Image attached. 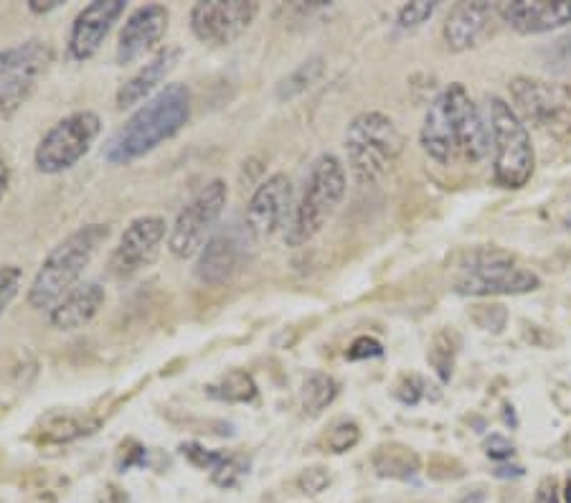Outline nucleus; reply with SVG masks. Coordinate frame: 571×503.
I'll return each mask as SVG.
<instances>
[{
  "instance_id": "nucleus-1",
  "label": "nucleus",
  "mask_w": 571,
  "mask_h": 503,
  "mask_svg": "<svg viewBox=\"0 0 571 503\" xmlns=\"http://www.w3.org/2000/svg\"><path fill=\"white\" fill-rule=\"evenodd\" d=\"M191 89L181 82L165 84L148 102L125 120L120 130L107 140L105 161L112 166H130L143 155L153 153L165 140L176 138L191 120Z\"/></svg>"
},
{
  "instance_id": "nucleus-2",
  "label": "nucleus",
  "mask_w": 571,
  "mask_h": 503,
  "mask_svg": "<svg viewBox=\"0 0 571 503\" xmlns=\"http://www.w3.org/2000/svg\"><path fill=\"white\" fill-rule=\"evenodd\" d=\"M110 239V224H87L61 239L41 262L39 272L28 285V305L33 310H51L69 290L79 285V277L92 265L99 247Z\"/></svg>"
},
{
  "instance_id": "nucleus-3",
  "label": "nucleus",
  "mask_w": 571,
  "mask_h": 503,
  "mask_svg": "<svg viewBox=\"0 0 571 503\" xmlns=\"http://www.w3.org/2000/svg\"><path fill=\"white\" fill-rule=\"evenodd\" d=\"M346 188L348 178L341 158L333 153L318 155L313 166H310L302 196L295 206L290 227H287V244L302 247V244H308L310 239L318 237L325 224L333 219L338 206H341Z\"/></svg>"
},
{
  "instance_id": "nucleus-4",
  "label": "nucleus",
  "mask_w": 571,
  "mask_h": 503,
  "mask_svg": "<svg viewBox=\"0 0 571 503\" xmlns=\"http://www.w3.org/2000/svg\"><path fill=\"white\" fill-rule=\"evenodd\" d=\"M488 128L493 140V178L500 188L518 191L526 186L536 168V150L526 122L498 94H488Z\"/></svg>"
},
{
  "instance_id": "nucleus-5",
  "label": "nucleus",
  "mask_w": 571,
  "mask_h": 503,
  "mask_svg": "<svg viewBox=\"0 0 571 503\" xmlns=\"http://www.w3.org/2000/svg\"><path fill=\"white\" fill-rule=\"evenodd\" d=\"M346 153L353 176L361 183H376L396 166L404 153V135L396 122L379 110H366L346 130Z\"/></svg>"
},
{
  "instance_id": "nucleus-6",
  "label": "nucleus",
  "mask_w": 571,
  "mask_h": 503,
  "mask_svg": "<svg viewBox=\"0 0 571 503\" xmlns=\"http://www.w3.org/2000/svg\"><path fill=\"white\" fill-rule=\"evenodd\" d=\"M541 288L536 272L518 265L500 249L483 247L467 252L455 280V293L470 298H495V295H526Z\"/></svg>"
},
{
  "instance_id": "nucleus-7",
  "label": "nucleus",
  "mask_w": 571,
  "mask_h": 503,
  "mask_svg": "<svg viewBox=\"0 0 571 503\" xmlns=\"http://www.w3.org/2000/svg\"><path fill=\"white\" fill-rule=\"evenodd\" d=\"M102 133V120L97 112L79 110L72 115L61 117L56 125H51L44 138L36 145L33 163L46 176H56L77 166L84 155L92 150Z\"/></svg>"
},
{
  "instance_id": "nucleus-8",
  "label": "nucleus",
  "mask_w": 571,
  "mask_h": 503,
  "mask_svg": "<svg viewBox=\"0 0 571 503\" xmlns=\"http://www.w3.org/2000/svg\"><path fill=\"white\" fill-rule=\"evenodd\" d=\"M226 201H229V186L221 178L206 183L181 211L168 232V249L176 260H193L204 249L216 224L224 216Z\"/></svg>"
},
{
  "instance_id": "nucleus-9",
  "label": "nucleus",
  "mask_w": 571,
  "mask_h": 503,
  "mask_svg": "<svg viewBox=\"0 0 571 503\" xmlns=\"http://www.w3.org/2000/svg\"><path fill=\"white\" fill-rule=\"evenodd\" d=\"M513 110L523 122H531L544 133L566 138L571 135V87L536 77L511 79Z\"/></svg>"
},
{
  "instance_id": "nucleus-10",
  "label": "nucleus",
  "mask_w": 571,
  "mask_h": 503,
  "mask_svg": "<svg viewBox=\"0 0 571 503\" xmlns=\"http://www.w3.org/2000/svg\"><path fill=\"white\" fill-rule=\"evenodd\" d=\"M51 64L54 49L41 39L0 49V117L13 115L31 97Z\"/></svg>"
},
{
  "instance_id": "nucleus-11",
  "label": "nucleus",
  "mask_w": 571,
  "mask_h": 503,
  "mask_svg": "<svg viewBox=\"0 0 571 503\" xmlns=\"http://www.w3.org/2000/svg\"><path fill=\"white\" fill-rule=\"evenodd\" d=\"M259 6L252 0H206L191 8V31L201 44L229 46L257 18Z\"/></svg>"
},
{
  "instance_id": "nucleus-12",
  "label": "nucleus",
  "mask_w": 571,
  "mask_h": 503,
  "mask_svg": "<svg viewBox=\"0 0 571 503\" xmlns=\"http://www.w3.org/2000/svg\"><path fill=\"white\" fill-rule=\"evenodd\" d=\"M168 224L163 216L145 214L132 219L122 232L120 244L110 257V272L115 277H132L153 265L160 252V244L168 237Z\"/></svg>"
},
{
  "instance_id": "nucleus-13",
  "label": "nucleus",
  "mask_w": 571,
  "mask_h": 503,
  "mask_svg": "<svg viewBox=\"0 0 571 503\" xmlns=\"http://www.w3.org/2000/svg\"><path fill=\"white\" fill-rule=\"evenodd\" d=\"M292 206H295L292 204V181L285 173H275L254 188L252 199L247 204V224L244 227L257 242L272 239L277 232L290 227V214H295Z\"/></svg>"
},
{
  "instance_id": "nucleus-14",
  "label": "nucleus",
  "mask_w": 571,
  "mask_h": 503,
  "mask_svg": "<svg viewBox=\"0 0 571 503\" xmlns=\"http://www.w3.org/2000/svg\"><path fill=\"white\" fill-rule=\"evenodd\" d=\"M168 21L171 13L160 3H150V6H140L127 16V21L120 28V39H117L115 61L120 67H130L153 54L163 41L165 31H168Z\"/></svg>"
},
{
  "instance_id": "nucleus-15",
  "label": "nucleus",
  "mask_w": 571,
  "mask_h": 503,
  "mask_svg": "<svg viewBox=\"0 0 571 503\" xmlns=\"http://www.w3.org/2000/svg\"><path fill=\"white\" fill-rule=\"evenodd\" d=\"M445 94L447 107H450L452 125H455V138H457V150H460V158L467 163H480L488 158L490 153V128L488 122L480 115L478 105L473 102L470 92L465 89V84L455 82L447 89H442Z\"/></svg>"
},
{
  "instance_id": "nucleus-16",
  "label": "nucleus",
  "mask_w": 571,
  "mask_h": 503,
  "mask_svg": "<svg viewBox=\"0 0 571 503\" xmlns=\"http://www.w3.org/2000/svg\"><path fill=\"white\" fill-rule=\"evenodd\" d=\"M247 237H252L247 227L239 229L237 224L216 229L196 257V267H193L196 280L204 285H224L226 280H231L247 255Z\"/></svg>"
},
{
  "instance_id": "nucleus-17",
  "label": "nucleus",
  "mask_w": 571,
  "mask_h": 503,
  "mask_svg": "<svg viewBox=\"0 0 571 503\" xmlns=\"http://www.w3.org/2000/svg\"><path fill=\"white\" fill-rule=\"evenodd\" d=\"M125 0H94L77 13L66 41V51L74 61H87L102 49L115 23L125 16Z\"/></svg>"
},
{
  "instance_id": "nucleus-18",
  "label": "nucleus",
  "mask_w": 571,
  "mask_h": 503,
  "mask_svg": "<svg viewBox=\"0 0 571 503\" xmlns=\"http://www.w3.org/2000/svg\"><path fill=\"white\" fill-rule=\"evenodd\" d=\"M495 13L523 36L549 34L571 23V0H508Z\"/></svg>"
},
{
  "instance_id": "nucleus-19",
  "label": "nucleus",
  "mask_w": 571,
  "mask_h": 503,
  "mask_svg": "<svg viewBox=\"0 0 571 503\" xmlns=\"http://www.w3.org/2000/svg\"><path fill=\"white\" fill-rule=\"evenodd\" d=\"M183 51L178 46H165L160 49L148 64L138 69V72L132 74L120 89H117V110L125 112V110H138L143 102H148L155 92H160V84L165 82V77L178 67V61H181Z\"/></svg>"
},
{
  "instance_id": "nucleus-20",
  "label": "nucleus",
  "mask_w": 571,
  "mask_h": 503,
  "mask_svg": "<svg viewBox=\"0 0 571 503\" xmlns=\"http://www.w3.org/2000/svg\"><path fill=\"white\" fill-rule=\"evenodd\" d=\"M107 293L99 282H79L77 288L69 290L54 308L49 310L51 328L61 333H72L89 326L97 313L105 308Z\"/></svg>"
},
{
  "instance_id": "nucleus-21",
  "label": "nucleus",
  "mask_w": 571,
  "mask_h": 503,
  "mask_svg": "<svg viewBox=\"0 0 571 503\" xmlns=\"http://www.w3.org/2000/svg\"><path fill=\"white\" fill-rule=\"evenodd\" d=\"M495 16L498 13L490 3H480V0L478 3H457L450 11V16H447L445 28H442L447 49L460 54V51L478 46L488 36L490 21Z\"/></svg>"
},
{
  "instance_id": "nucleus-22",
  "label": "nucleus",
  "mask_w": 571,
  "mask_h": 503,
  "mask_svg": "<svg viewBox=\"0 0 571 503\" xmlns=\"http://www.w3.org/2000/svg\"><path fill=\"white\" fill-rule=\"evenodd\" d=\"M419 143H422L424 153L440 166H450L452 161L460 158L455 138V125H452L450 107H447L445 94H437V100L429 105L427 115H424L422 130H419Z\"/></svg>"
},
{
  "instance_id": "nucleus-23",
  "label": "nucleus",
  "mask_w": 571,
  "mask_h": 503,
  "mask_svg": "<svg viewBox=\"0 0 571 503\" xmlns=\"http://www.w3.org/2000/svg\"><path fill=\"white\" fill-rule=\"evenodd\" d=\"M374 468L381 478H396V481H412L419 473V458L404 445H384L376 450Z\"/></svg>"
},
{
  "instance_id": "nucleus-24",
  "label": "nucleus",
  "mask_w": 571,
  "mask_h": 503,
  "mask_svg": "<svg viewBox=\"0 0 571 503\" xmlns=\"http://www.w3.org/2000/svg\"><path fill=\"white\" fill-rule=\"evenodd\" d=\"M206 394L216 402H231V404H249L257 399V384H254L252 374L242 369H234L224 374L219 382L209 384Z\"/></svg>"
},
{
  "instance_id": "nucleus-25",
  "label": "nucleus",
  "mask_w": 571,
  "mask_h": 503,
  "mask_svg": "<svg viewBox=\"0 0 571 503\" xmlns=\"http://www.w3.org/2000/svg\"><path fill=\"white\" fill-rule=\"evenodd\" d=\"M341 387L335 382L330 374H323V371H315L310 374L305 382H302V392H300V402L302 410L308 412L310 417H318L320 412L328 410L330 404L335 402Z\"/></svg>"
},
{
  "instance_id": "nucleus-26",
  "label": "nucleus",
  "mask_w": 571,
  "mask_h": 503,
  "mask_svg": "<svg viewBox=\"0 0 571 503\" xmlns=\"http://www.w3.org/2000/svg\"><path fill=\"white\" fill-rule=\"evenodd\" d=\"M323 72H325L323 56H310V59H305L300 67L292 69V72L277 84V100L290 102L295 100V97H300V94H305L313 84H318Z\"/></svg>"
},
{
  "instance_id": "nucleus-27",
  "label": "nucleus",
  "mask_w": 571,
  "mask_h": 503,
  "mask_svg": "<svg viewBox=\"0 0 571 503\" xmlns=\"http://www.w3.org/2000/svg\"><path fill=\"white\" fill-rule=\"evenodd\" d=\"M358 440H361V430H358L356 422L341 420L338 425H333V430H330L328 437H325V448L335 455L348 453V450L356 448Z\"/></svg>"
},
{
  "instance_id": "nucleus-28",
  "label": "nucleus",
  "mask_w": 571,
  "mask_h": 503,
  "mask_svg": "<svg viewBox=\"0 0 571 503\" xmlns=\"http://www.w3.org/2000/svg\"><path fill=\"white\" fill-rule=\"evenodd\" d=\"M249 473V460L244 455H226L224 463L211 473V481L219 488H234L239 486L244 476Z\"/></svg>"
},
{
  "instance_id": "nucleus-29",
  "label": "nucleus",
  "mask_w": 571,
  "mask_h": 503,
  "mask_svg": "<svg viewBox=\"0 0 571 503\" xmlns=\"http://www.w3.org/2000/svg\"><path fill=\"white\" fill-rule=\"evenodd\" d=\"M437 11V3H429V0H414V3H407L401 6L399 13H396V26L401 31H412V28L424 26L429 18Z\"/></svg>"
},
{
  "instance_id": "nucleus-30",
  "label": "nucleus",
  "mask_w": 571,
  "mask_h": 503,
  "mask_svg": "<svg viewBox=\"0 0 571 503\" xmlns=\"http://www.w3.org/2000/svg\"><path fill=\"white\" fill-rule=\"evenodd\" d=\"M23 270L18 265H0V318L11 308L13 300L21 293Z\"/></svg>"
},
{
  "instance_id": "nucleus-31",
  "label": "nucleus",
  "mask_w": 571,
  "mask_h": 503,
  "mask_svg": "<svg viewBox=\"0 0 571 503\" xmlns=\"http://www.w3.org/2000/svg\"><path fill=\"white\" fill-rule=\"evenodd\" d=\"M181 455L191 465H196V468L201 470H211V473H214V470L226 460V453H214V450H206L204 445L198 443H183Z\"/></svg>"
},
{
  "instance_id": "nucleus-32",
  "label": "nucleus",
  "mask_w": 571,
  "mask_h": 503,
  "mask_svg": "<svg viewBox=\"0 0 571 503\" xmlns=\"http://www.w3.org/2000/svg\"><path fill=\"white\" fill-rule=\"evenodd\" d=\"M452 356H455V351H452L450 346V338H447L445 333H440V336L434 338L432 349H429V361H432V366L437 369L442 382H447L452 376Z\"/></svg>"
},
{
  "instance_id": "nucleus-33",
  "label": "nucleus",
  "mask_w": 571,
  "mask_h": 503,
  "mask_svg": "<svg viewBox=\"0 0 571 503\" xmlns=\"http://www.w3.org/2000/svg\"><path fill=\"white\" fill-rule=\"evenodd\" d=\"M381 356H384V343L374 336H358L346 351L348 361H368L381 359Z\"/></svg>"
},
{
  "instance_id": "nucleus-34",
  "label": "nucleus",
  "mask_w": 571,
  "mask_h": 503,
  "mask_svg": "<svg viewBox=\"0 0 571 503\" xmlns=\"http://www.w3.org/2000/svg\"><path fill=\"white\" fill-rule=\"evenodd\" d=\"M427 389H429V384L424 382L422 376H417V374L404 376L399 387H396V399H399L401 404L414 407V404H419L424 397H427Z\"/></svg>"
},
{
  "instance_id": "nucleus-35",
  "label": "nucleus",
  "mask_w": 571,
  "mask_h": 503,
  "mask_svg": "<svg viewBox=\"0 0 571 503\" xmlns=\"http://www.w3.org/2000/svg\"><path fill=\"white\" fill-rule=\"evenodd\" d=\"M330 486V473L325 468H308L297 478V488L308 496H318Z\"/></svg>"
},
{
  "instance_id": "nucleus-36",
  "label": "nucleus",
  "mask_w": 571,
  "mask_h": 503,
  "mask_svg": "<svg viewBox=\"0 0 571 503\" xmlns=\"http://www.w3.org/2000/svg\"><path fill=\"white\" fill-rule=\"evenodd\" d=\"M485 453H488V458H493V460H508V458H513L516 448H513V443L508 440V437L490 435L488 443H485Z\"/></svg>"
},
{
  "instance_id": "nucleus-37",
  "label": "nucleus",
  "mask_w": 571,
  "mask_h": 503,
  "mask_svg": "<svg viewBox=\"0 0 571 503\" xmlns=\"http://www.w3.org/2000/svg\"><path fill=\"white\" fill-rule=\"evenodd\" d=\"M533 503H561L556 478H544V481L539 483V491L533 496Z\"/></svg>"
},
{
  "instance_id": "nucleus-38",
  "label": "nucleus",
  "mask_w": 571,
  "mask_h": 503,
  "mask_svg": "<svg viewBox=\"0 0 571 503\" xmlns=\"http://www.w3.org/2000/svg\"><path fill=\"white\" fill-rule=\"evenodd\" d=\"M8 186H11V168H8L6 158L0 155V201L8 194Z\"/></svg>"
},
{
  "instance_id": "nucleus-39",
  "label": "nucleus",
  "mask_w": 571,
  "mask_h": 503,
  "mask_svg": "<svg viewBox=\"0 0 571 503\" xmlns=\"http://www.w3.org/2000/svg\"><path fill=\"white\" fill-rule=\"evenodd\" d=\"M59 6H61L59 0H46V3H41V0H31V3H28V11L31 13H49Z\"/></svg>"
},
{
  "instance_id": "nucleus-40",
  "label": "nucleus",
  "mask_w": 571,
  "mask_h": 503,
  "mask_svg": "<svg viewBox=\"0 0 571 503\" xmlns=\"http://www.w3.org/2000/svg\"><path fill=\"white\" fill-rule=\"evenodd\" d=\"M495 476H498V478H521L523 476V468H518V465H513V468H506V465H500V468H495Z\"/></svg>"
},
{
  "instance_id": "nucleus-41",
  "label": "nucleus",
  "mask_w": 571,
  "mask_h": 503,
  "mask_svg": "<svg viewBox=\"0 0 571 503\" xmlns=\"http://www.w3.org/2000/svg\"><path fill=\"white\" fill-rule=\"evenodd\" d=\"M457 503H485V493L483 491H470L467 496H462Z\"/></svg>"
},
{
  "instance_id": "nucleus-42",
  "label": "nucleus",
  "mask_w": 571,
  "mask_h": 503,
  "mask_svg": "<svg viewBox=\"0 0 571 503\" xmlns=\"http://www.w3.org/2000/svg\"><path fill=\"white\" fill-rule=\"evenodd\" d=\"M564 496H566V503H571V481L566 483V488H564Z\"/></svg>"
},
{
  "instance_id": "nucleus-43",
  "label": "nucleus",
  "mask_w": 571,
  "mask_h": 503,
  "mask_svg": "<svg viewBox=\"0 0 571 503\" xmlns=\"http://www.w3.org/2000/svg\"><path fill=\"white\" fill-rule=\"evenodd\" d=\"M564 227H566V229H569V232H571V214H569V216H566V219H564Z\"/></svg>"
}]
</instances>
